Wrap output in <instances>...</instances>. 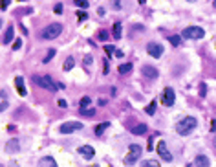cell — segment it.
<instances>
[{
  "mask_svg": "<svg viewBox=\"0 0 216 167\" xmlns=\"http://www.w3.org/2000/svg\"><path fill=\"white\" fill-rule=\"evenodd\" d=\"M121 7V0H114V9H119Z\"/></svg>",
  "mask_w": 216,
  "mask_h": 167,
  "instance_id": "cell-38",
  "label": "cell"
},
{
  "mask_svg": "<svg viewBox=\"0 0 216 167\" xmlns=\"http://www.w3.org/2000/svg\"><path fill=\"white\" fill-rule=\"evenodd\" d=\"M20 149V143H18V140H15V138H11L9 142H7V145H5V153H16Z\"/></svg>",
  "mask_w": 216,
  "mask_h": 167,
  "instance_id": "cell-12",
  "label": "cell"
},
{
  "mask_svg": "<svg viewBox=\"0 0 216 167\" xmlns=\"http://www.w3.org/2000/svg\"><path fill=\"white\" fill-rule=\"evenodd\" d=\"M145 2H147V0H139V4H145Z\"/></svg>",
  "mask_w": 216,
  "mask_h": 167,
  "instance_id": "cell-43",
  "label": "cell"
},
{
  "mask_svg": "<svg viewBox=\"0 0 216 167\" xmlns=\"http://www.w3.org/2000/svg\"><path fill=\"white\" fill-rule=\"evenodd\" d=\"M59 107L64 108V107H66V101H64V99H59Z\"/></svg>",
  "mask_w": 216,
  "mask_h": 167,
  "instance_id": "cell-40",
  "label": "cell"
},
{
  "mask_svg": "<svg viewBox=\"0 0 216 167\" xmlns=\"http://www.w3.org/2000/svg\"><path fill=\"white\" fill-rule=\"evenodd\" d=\"M9 2H11V0H0V9H7Z\"/></svg>",
  "mask_w": 216,
  "mask_h": 167,
  "instance_id": "cell-34",
  "label": "cell"
},
{
  "mask_svg": "<svg viewBox=\"0 0 216 167\" xmlns=\"http://www.w3.org/2000/svg\"><path fill=\"white\" fill-rule=\"evenodd\" d=\"M81 114H82V116H95V108L84 107V108H81Z\"/></svg>",
  "mask_w": 216,
  "mask_h": 167,
  "instance_id": "cell-25",
  "label": "cell"
},
{
  "mask_svg": "<svg viewBox=\"0 0 216 167\" xmlns=\"http://www.w3.org/2000/svg\"><path fill=\"white\" fill-rule=\"evenodd\" d=\"M92 63H93V59H92V55H86V57H84V64L88 66V64H92Z\"/></svg>",
  "mask_w": 216,
  "mask_h": 167,
  "instance_id": "cell-36",
  "label": "cell"
},
{
  "mask_svg": "<svg viewBox=\"0 0 216 167\" xmlns=\"http://www.w3.org/2000/svg\"><path fill=\"white\" fill-rule=\"evenodd\" d=\"M90 103H92V99H90L88 96L81 97V108H84V107H90Z\"/></svg>",
  "mask_w": 216,
  "mask_h": 167,
  "instance_id": "cell-27",
  "label": "cell"
},
{
  "mask_svg": "<svg viewBox=\"0 0 216 167\" xmlns=\"http://www.w3.org/2000/svg\"><path fill=\"white\" fill-rule=\"evenodd\" d=\"M205 94H207V85L202 83V85H200V97H205Z\"/></svg>",
  "mask_w": 216,
  "mask_h": 167,
  "instance_id": "cell-30",
  "label": "cell"
},
{
  "mask_svg": "<svg viewBox=\"0 0 216 167\" xmlns=\"http://www.w3.org/2000/svg\"><path fill=\"white\" fill-rule=\"evenodd\" d=\"M145 132H147V123H137L132 127V134H136V136H141Z\"/></svg>",
  "mask_w": 216,
  "mask_h": 167,
  "instance_id": "cell-16",
  "label": "cell"
},
{
  "mask_svg": "<svg viewBox=\"0 0 216 167\" xmlns=\"http://www.w3.org/2000/svg\"><path fill=\"white\" fill-rule=\"evenodd\" d=\"M13 33H15V28H13V26H7V29H5V33H4V37H2V42H4V44H9V42L13 40V37H15Z\"/></svg>",
  "mask_w": 216,
  "mask_h": 167,
  "instance_id": "cell-13",
  "label": "cell"
},
{
  "mask_svg": "<svg viewBox=\"0 0 216 167\" xmlns=\"http://www.w3.org/2000/svg\"><path fill=\"white\" fill-rule=\"evenodd\" d=\"M167 39H169V42H170L174 48H178V46L181 44V37H180V35H169Z\"/></svg>",
  "mask_w": 216,
  "mask_h": 167,
  "instance_id": "cell-18",
  "label": "cell"
},
{
  "mask_svg": "<svg viewBox=\"0 0 216 167\" xmlns=\"http://www.w3.org/2000/svg\"><path fill=\"white\" fill-rule=\"evenodd\" d=\"M158 165H159L158 160H147V162H143V167H158Z\"/></svg>",
  "mask_w": 216,
  "mask_h": 167,
  "instance_id": "cell-28",
  "label": "cell"
},
{
  "mask_svg": "<svg viewBox=\"0 0 216 167\" xmlns=\"http://www.w3.org/2000/svg\"><path fill=\"white\" fill-rule=\"evenodd\" d=\"M196 125H198V121H196V118H183L180 123H176V132L178 134H181V136H187V134H191L194 129H196Z\"/></svg>",
  "mask_w": 216,
  "mask_h": 167,
  "instance_id": "cell-1",
  "label": "cell"
},
{
  "mask_svg": "<svg viewBox=\"0 0 216 167\" xmlns=\"http://www.w3.org/2000/svg\"><path fill=\"white\" fill-rule=\"evenodd\" d=\"M22 46V40L20 39H16V40H13V50H18Z\"/></svg>",
  "mask_w": 216,
  "mask_h": 167,
  "instance_id": "cell-32",
  "label": "cell"
},
{
  "mask_svg": "<svg viewBox=\"0 0 216 167\" xmlns=\"http://www.w3.org/2000/svg\"><path fill=\"white\" fill-rule=\"evenodd\" d=\"M60 33H62V26L57 24V22H53V24H49V26L44 28V31H42V39H46V40H53V39H57Z\"/></svg>",
  "mask_w": 216,
  "mask_h": 167,
  "instance_id": "cell-3",
  "label": "cell"
},
{
  "mask_svg": "<svg viewBox=\"0 0 216 167\" xmlns=\"http://www.w3.org/2000/svg\"><path fill=\"white\" fill-rule=\"evenodd\" d=\"M97 105H99V107H104V105H106V101H104V99H99V101H97Z\"/></svg>",
  "mask_w": 216,
  "mask_h": 167,
  "instance_id": "cell-42",
  "label": "cell"
},
{
  "mask_svg": "<svg viewBox=\"0 0 216 167\" xmlns=\"http://www.w3.org/2000/svg\"><path fill=\"white\" fill-rule=\"evenodd\" d=\"M156 105H158V103H156V101H150V103H148V107H147V108H145V110H147V114H148V116H154V112H156Z\"/></svg>",
  "mask_w": 216,
  "mask_h": 167,
  "instance_id": "cell-24",
  "label": "cell"
},
{
  "mask_svg": "<svg viewBox=\"0 0 216 167\" xmlns=\"http://www.w3.org/2000/svg\"><path fill=\"white\" fill-rule=\"evenodd\" d=\"M81 129H82V123H79V121H68V123H62L59 131L62 134H70V132H75V131H81Z\"/></svg>",
  "mask_w": 216,
  "mask_h": 167,
  "instance_id": "cell-8",
  "label": "cell"
},
{
  "mask_svg": "<svg viewBox=\"0 0 216 167\" xmlns=\"http://www.w3.org/2000/svg\"><path fill=\"white\" fill-rule=\"evenodd\" d=\"M213 6H214V9H216V0H214V2H213Z\"/></svg>",
  "mask_w": 216,
  "mask_h": 167,
  "instance_id": "cell-44",
  "label": "cell"
},
{
  "mask_svg": "<svg viewBox=\"0 0 216 167\" xmlns=\"http://www.w3.org/2000/svg\"><path fill=\"white\" fill-rule=\"evenodd\" d=\"M141 74L147 77V79H158L159 77V72H158V68H154V66H150V64H145L143 68H141Z\"/></svg>",
  "mask_w": 216,
  "mask_h": 167,
  "instance_id": "cell-10",
  "label": "cell"
},
{
  "mask_svg": "<svg viewBox=\"0 0 216 167\" xmlns=\"http://www.w3.org/2000/svg\"><path fill=\"white\" fill-rule=\"evenodd\" d=\"M114 46H104V51H106V55H114Z\"/></svg>",
  "mask_w": 216,
  "mask_h": 167,
  "instance_id": "cell-33",
  "label": "cell"
},
{
  "mask_svg": "<svg viewBox=\"0 0 216 167\" xmlns=\"http://www.w3.org/2000/svg\"><path fill=\"white\" fill-rule=\"evenodd\" d=\"M181 37L183 39H203L205 37V31L202 29V28H198V26H189V28H185L183 29V33H181Z\"/></svg>",
  "mask_w": 216,
  "mask_h": 167,
  "instance_id": "cell-5",
  "label": "cell"
},
{
  "mask_svg": "<svg viewBox=\"0 0 216 167\" xmlns=\"http://www.w3.org/2000/svg\"><path fill=\"white\" fill-rule=\"evenodd\" d=\"M117 72H119L121 75H126L128 72H132V63H123V64H119Z\"/></svg>",
  "mask_w": 216,
  "mask_h": 167,
  "instance_id": "cell-17",
  "label": "cell"
},
{
  "mask_svg": "<svg viewBox=\"0 0 216 167\" xmlns=\"http://www.w3.org/2000/svg\"><path fill=\"white\" fill-rule=\"evenodd\" d=\"M103 64H104V68H103V72H104V74H108V63H106V61H104V63H103Z\"/></svg>",
  "mask_w": 216,
  "mask_h": 167,
  "instance_id": "cell-41",
  "label": "cell"
},
{
  "mask_svg": "<svg viewBox=\"0 0 216 167\" xmlns=\"http://www.w3.org/2000/svg\"><path fill=\"white\" fill-rule=\"evenodd\" d=\"M114 55H115V57H123V55H125V53H123V51H121V50H114Z\"/></svg>",
  "mask_w": 216,
  "mask_h": 167,
  "instance_id": "cell-37",
  "label": "cell"
},
{
  "mask_svg": "<svg viewBox=\"0 0 216 167\" xmlns=\"http://www.w3.org/2000/svg\"><path fill=\"white\" fill-rule=\"evenodd\" d=\"M209 158L205 156V154H198L196 158H194V165H198V167H209Z\"/></svg>",
  "mask_w": 216,
  "mask_h": 167,
  "instance_id": "cell-15",
  "label": "cell"
},
{
  "mask_svg": "<svg viewBox=\"0 0 216 167\" xmlns=\"http://www.w3.org/2000/svg\"><path fill=\"white\" fill-rule=\"evenodd\" d=\"M73 64H75V61H73V57H68V59L64 61V66H62V68H64V72H70V70L73 68Z\"/></svg>",
  "mask_w": 216,
  "mask_h": 167,
  "instance_id": "cell-22",
  "label": "cell"
},
{
  "mask_svg": "<svg viewBox=\"0 0 216 167\" xmlns=\"http://www.w3.org/2000/svg\"><path fill=\"white\" fill-rule=\"evenodd\" d=\"M38 164H40V165H49V167H55V165H57V162H55L51 156H46V158H42Z\"/></svg>",
  "mask_w": 216,
  "mask_h": 167,
  "instance_id": "cell-19",
  "label": "cell"
},
{
  "mask_svg": "<svg viewBox=\"0 0 216 167\" xmlns=\"http://www.w3.org/2000/svg\"><path fill=\"white\" fill-rule=\"evenodd\" d=\"M97 39H99V40H106V39H108V33L103 29V31H99V33H97Z\"/></svg>",
  "mask_w": 216,
  "mask_h": 167,
  "instance_id": "cell-31",
  "label": "cell"
},
{
  "mask_svg": "<svg viewBox=\"0 0 216 167\" xmlns=\"http://www.w3.org/2000/svg\"><path fill=\"white\" fill-rule=\"evenodd\" d=\"M211 131H213V132H216V120H213V121H211Z\"/></svg>",
  "mask_w": 216,
  "mask_h": 167,
  "instance_id": "cell-39",
  "label": "cell"
},
{
  "mask_svg": "<svg viewBox=\"0 0 216 167\" xmlns=\"http://www.w3.org/2000/svg\"><path fill=\"white\" fill-rule=\"evenodd\" d=\"M147 53H148L150 57H154V59H159V57L163 55V46L158 44V42H148V44H147Z\"/></svg>",
  "mask_w": 216,
  "mask_h": 167,
  "instance_id": "cell-7",
  "label": "cell"
},
{
  "mask_svg": "<svg viewBox=\"0 0 216 167\" xmlns=\"http://www.w3.org/2000/svg\"><path fill=\"white\" fill-rule=\"evenodd\" d=\"M77 18H79L81 22H84V20H88V15H86L84 11H77Z\"/></svg>",
  "mask_w": 216,
  "mask_h": 167,
  "instance_id": "cell-29",
  "label": "cell"
},
{
  "mask_svg": "<svg viewBox=\"0 0 216 167\" xmlns=\"http://www.w3.org/2000/svg\"><path fill=\"white\" fill-rule=\"evenodd\" d=\"M0 26H2V20H0Z\"/></svg>",
  "mask_w": 216,
  "mask_h": 167,
  "instance_id": "cell-46",
  "label": "cell"
},
{
  "mask_svg": "<svg viewBox=\"0 0 216 167\" xmlns=\"http://www.w3.org/2000/svg\"><path fill=\"white\" fill-rule=\"evenodd\" d=\"M174 99H176V92H174L170 86H167V88L163 90V94H161V103H163L165 107H172V105H174Z\"/></svg>",
  "mask_w": 216,
  "mask_h": 167,
  "instance_id": "cell-6",
  "label": "cell"
},
{
  "mask_svg": "<svg viewBox=\"0 0 216 167\" xmlns=\"http://www.w3.org/2000/svg\"><path fill=\"white\" fill-rule=\"evenodd\" d=\"M73 4L77 6V7H81V9H86L90 4H88V0H73Z\"/></svg>",
  "mask_w": 216,
  "mask_h": 167,
  "instance_id": "cell-26",
  "label": "cell"
},
{
  "mask_svg": "<svg viewBox=\"0 0 216 167\" xmlns=\"http://www.w3.org/2000/svg\"><path fill=\"white\" fill-rule=\"evenodd\" d=\"M141 153H143V147H141V145H137V143H132V145L128 147V154H126V158H125V164H126V165L136 164V162L139 160Z\"/></svg>",
  "mask_w": 216,
  "mask_h": 167,
  "instance_id": "cell-4",
  "label": "cell"
},
{
  "mask_svg": "<svg viewBox=\"0 0 216 167\" xmlns=\"http://www.w3.org/2000/svg\"><path fill=\"white\" fill-rule=\"evenodd\" d=\"M55 53H57V51H55V48H49V50H48V53L44 55V61H42V63H44V64H48V63L55 57Z\"/></svg>",
  "mask_w": 216,
  "mask_h": 167,
  "instance_id": "cell-21",
  "label": "cell"
},
{
  "mask_svg": "<svg viewBox=\"0 0 216 167\" xmlns=\"http://www.w3.org/2000/svg\"><path fill=\"white\" fill-rule=\"evenodd\" d=\"M156 151H158V154H159V158H161L163 162H172V154L169 153V149H167V143H165L163 140L158 143Z\"/></svg>",
  "mask_w": 216,
  "mask_h": 167,
  "instance_id": "cell-9",
  "label": "cell"
},
{
  "mask_svg": "<svg viewBox=\"0 0 216 167\" xmlns=\"http://www.w3.org/2000/svg\"><path fill=\"white\" fill-rule=\"evenodd\" d=\"M214 147H216V140H214Z\"/></svg>",
  "mask_w": 216,
  "mask_h": 167,
  "instance_id": "cell-45",
  "label": "cell"
},
{
  "mask_svg": "<svg viewBox=\"0 0 216 167\" xmlns=\"http://www.w3.org/2000/svg\"><path fill=\"white\" fill-rule=\"evenodd\" d=\"M15 86H16V90H18V96H26V88H24V77H15Z\"/></svg>",
  "mask_w": 216,
  "mask_h": 167,
  "instance_id": "cell-14",
  "label": "cell"
},
{
  "mask_svg": "<svg viewBox=\"0 0 216 167\" xmlns=\"http://www.w3.org/2000/svg\"><path fill=\"white\" fill-rule=\"evenodd\" d=\"M121 33H123V26H121V22L114 24V39H121Z\"/></svg>",
  "mask_w": 216,
  "mask_h": 167,
  "instance_id": "cell-20",
  "label": "cell"
},
{
  "mask_svg": "<svg viewBox=\"0 0 216 167\" xmlns=\"http://www.w3.org/2000/svg\"><path fill=\"white\" fill-rule=\"evenodd\" d=\"M108 125H110V123H99V125L95 127V134H97V136H101V134L108 129Z\"/></svg>",
  "mask_w": 216,
  "mask_h": 167,
  "instance_id": "cell-23",
  "label": "cell"
},
{
  "mask_svg": "<svg viewBox=\"0 0 216 167\" xmlns=\"http://www.w3.org/2000/svg\"><path fill=\"white\" fill-rule=\"evenodd\" d=\"M191 2H192V0H191Z\"/></svg>",
  "mask_w": 216,
  "mask_h": 167,
  "instance_id": "cell-47",
  "label": "cell"
},
{
  "mask_svg": "<svg viewBox=\"0 0 216 167\" xmlns=\"http://www.w3.org/2000/svg\"><path fill=\"white\" fill-rule=\"evenodd\" d=\"M53 11H55L57 15H60V13H62V4H57V6L53 7Z\"/></svg>",
  "mask_w": 216,
  "mask_h": 167,
  "instance_id": "cell-35",
  "label": "cell"
},
{
  "mask_svg": "<svg viewBox=\"0 0 216 167\" xmlns=\"http://www.w3.org/2000/svg\"><path fill=\"white\" fill-rule=\"evenodd\" d=\"M77 153H79L82 158H88V160H92V158L95 156V151H93L92 145H81V147L77 149Z\"/></svg>",
  "mask_w": 216,
  "mask_h": 167,
  "instance_id": "cell-11",
  "label": "cell"
},
{
  "mask_svg": "<svg viewBox=\"0 0 216 167\" xmlns=\"http://www.w3.org/2000/svg\"><path fill=\"white\" fill-rule=\"evenodd\" d=\"M33 81H35V85H38L40 88H44V90H48V92H57L59 88H62V85H57V83H53V79L49 77V75H35L33 77Z\"/></svg>",
  "mask_w": 216,
  "mask_h": 167,
  "instance_id": "cell-2",
  "label": "cell"
}]
</instances>
